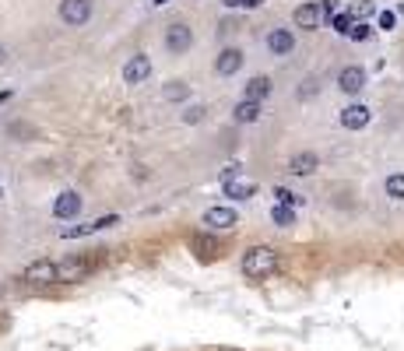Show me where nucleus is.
I'll return each instance as SVG.
<instances>
[{
    "label": "nucleus",
    "mask_w": 404,
    "mask_h": 351,
    "mask_svg": "<svg viewBox=\"0 0 404 351\" xmlns=\"http://www.w3.org/2000/svg\"><path fill=\"white\" fill-rule=\"evenodd\" d=\"M92 267H96V263L88 260V257H67V260H60V281H64V284L81 281V277L92 274Z\"/></svg>",
    "instance_id": "obj_9"
},
{
    "label": "nucleus",
    "mask_w": 404,
    "mask_h": 351,
    "mask_svg": "<svg viewBox=\"0 0 404 351\" xmlns=\"http://www.w3.org/2000/svg\"><path fill=\"white\" fill-rule=\"evenodd\" d=\"M239 67H243V53L236 46H229V50H221L214 57V74H221V78H232Z\"/></svg>",
    "instance_id": "obj_13"
},
{
    "label": "nucleus",
    "mask_w": 404,
    "mask_h": 351,
    "mask_svg": "<svg viewBox=\"0 0 404 351\" xmlns=\"http://www.w3.org/2000/svg\"><path fill=\"white\" fill-rule=\"evenodd\" d=\"M21 277H25L28 284H53V281H60V263H53V260H32L25 270H21Z\"/></svg>",
    "instance_id": "obj_5"
},
{
    "label": "nucleus",
    "mask_w": 404,
    "mask_h": 351,
    "mask_svg": "<svg viewBox=\"0 0 404 351\" xmlns=\"http://www.w3.org/2000/svg\"><path fill=\"white\" fill-rule=\"evenodd\" d=\"M376 25H380L383 32H391V28L398 25V14H394V11H380V18H376Z\"/></svg>",
    "instance_id": "obj_26"
},
{
    "label": "nucleus",
    "mask_w": 404,
    "mask_h": 351,
    "mask_svg": "<svg viewBox=\"0 0 404 351\" xmlns=\"http://www.w3.org/2000/svg\"><path fill=\"white\" fill-rule=\"evenodd\" d=\"M194 250H197L201 257H221V243L211 239V236H197V239H194Z\"/></svg>",
    "instance_id": "obj_18"
},
{
    "label": "nucleus",
    "mask_w": 404,
    "mask_h": 351,
    "mask_svg": "<svg viewBox=\"0 0 404 351\" xmlns=\"http://www.w3.org/2000/svg\"><path fill=\"white\" fill-rule=\"evenodd\" d=\"M369 35H373V28H369L366 21H355L352 32H348V39H355V42H362V39H369Z\"/></svg>",
    "instance_id": "obj_25"
},
{
    "label": "nucleus",
    "mask_w": 404,
    "mask_h": 351,
    "mask_svg": "<svg viewBox=\"0 0 404 351\" xmlns=\"http://www.w3.org/2000/svg\"><path fill=\"white\" fill-rule=\"evenodd\" d=\"M355 21H359V18H355V14H352V11H341V14H337V18H330V25H334V32H337V35H348V32H352V25H355Z\"/></svg>",
    "instance_id": "obj_20"
},
{
    "label": "nucleus",
    "mask_w": 404,
    "mask_h": 351,
    "mask_svg": "<svg viewBox=\"0 0 404 351\" xmlns=\"http://www.w3.org/2000/svg\"><path fill=\"white\" fill-rule=\"evenodd\" d=\"M387 197H394V200H404V173H394V176H387Z\"/></svg>",
    "instance_id": "obj_23"
},
{
    "label": "nucleus",
    "mask_w": 404,
    "mask_h": 351,
    "mask_svg": "<svg viewBox=\"0 0 404 351\" xmlns=\"http://www.w3.org/2000/svg\"><path fill=\"white\" fill-rule=\"evenodd\" d=\"M271 91H275L271 78H267V74H257V78H250V81H246V88H243V98H250V102H264Z\"/></svg>",
    "instance_id": "obj_15"
},
{
    "label": "nucleus",
    "mask_w": 404,
    "mask_h": 351,
    "mask_svg": "<svg viewBox=\"0 0 404 351\" xmlns=\"http://www.w3.org/2000/svg\"><path fill=\"white\" fill-rule=\"evenodd\" d=\"M253 193H257V183H253V179H246V176L221 183V197H229V200H250Z\"/></svg>",
    "instance_id": "obj_14"
},
{
    "label": "nucleus",
    "mask_w": 404,
    "mask_h": 351,
    "mask_svg": "<svg viewBox=\"0 0 404 351\" xmlns=\"http://www.w3.org/2000/svg\"><path fill=\"white\" fill-rule=\"evenodd\" d=\"M337 88H341L345 95H359V91L366 88V71H362L359 64H348V67L337 74Z\"/></svg>",
    "instance_id": "obj_10"
},
{
    "label": "nucleus",
    "mask_w": 404,
    "mask_h": 351,
    "mask_svg": "<svg viewBox=\"0 0 404 351\" xmlns=\"http://www.w3.org/2000/svg\"><path fill=\"white\" fill-rule=\"evenodd\" d=\"M267 50H271V57H289L296 50V35L289 28H271L267 32Z\"/></svg>",
    "instance_id": "obj_11"
},
{
    "label": "nucleus",
    "mask_w": 404,
    "mask_h": 351,
    "mask_svg": "<svg viewBox=\"0 0 404 351\" xmlns=\"http://www.w3.org/2000/svg\"><path fill=\"white\" fill-rule=\"evenodd\" d=\"M264 0H225V7H260Z\"/></svg>",
    "instance_id": "obj_28"
},
{
    "label": "nucleus",
    "mask_w": 404,
    "mask_h": 351,
    "mask_svg": "<svg viewBox=\"0 0 404 351\" xmlns=\"http://www.w3.org/2000/svg\"><path fill=\"white\" fill-rule=\"evenodd\" d=\"M278 270V253L271 250V246H253V250H246V257H243V274L250 277V281H264V277H271Z\"/></svg>",
    "instance_id": "obj_1"
},
{
    "label": "nucleus",
    "mask_w": 404,
    "mask_h": 351,
    "mask_svg": "<svg viewBox=\"0 0 404 351\" xmlns=\"http://www.w3.org/2000/svg\"><path fill=\"white\" fill-rule=\"evenodd\" d=\"M151 4H155V7H162V4H169V0H151Z\"/></svg>",
    "instance_id": "obj_31"
},
{
    "label": "nucleus",
    "mask_w": 404,
    "mask_h": 351,
    "mask_svg": "<svg viewBox=\"0 0 404 351\" xmlns=\"http://www.w3.org/2000/svg\"><path fill=\"white\" fill-rule=\"evenodd\" d=\"M292 21L306 28V32H313V28H320V21H323V7L320 4H299L296 11H292Z\"/></svg>",
    "instance_id": "obj_12"
},
{
    "label": "nucleus",
    "mask_w": 404,
    "mask_h": 351,
    "mask_svg": "<svg viewBox=\"0 0 404 351\" xmlns=\"http://www.w3.org/2000/svg\"><path fill=\"white\" fill-rule=\"evenodd\" d=\"M7 98H11V91H0V105H4V102H7Z\"/></svg>",
    "instance_id": "obj_29"
},
{
    "label": "nucleus",
    "mask_w": 404,
    "mask_h": 351,
    "mask_svg": "<svg viewBox=\"0 0 404 351\" xmlns=\"http://www.w3.org/2000/svg\"><path fill=\"white\" fill-rule=\"evenodd\" d=\"M369 120H373V109L362 105V102H352V105H345V109L337 113V123H341L345 130H366Z\"/></svg>",
    "instance_id": "obj_6"
},
{
    "label": "nucleus",
    "mask_w": 404,
    "mask_h": 351,
    "mask_svg": "<svg viewBox=\"0 0 404 351\" xmlns=\"http://www.w3.org/2000/svg\"><path fill=\"white\" fill-rule=\"evenodd\" d=\"M204 229H211V232H229V229H236L239 225V214L232 211V207H221V204H214V207H207L201 214Z\"/></svg>",
    "instance_id": "obj_4"
},
{
    "label": "nucleus",
    "mask_w": 404,
    "mask_h": 351,
    "mask_svg": "<svg viewBox=\"0 0 404 351\" xmlns=\"http://www.w3.org/2000/svg\"><path fill=\"white\" fill-rule=\"evenodd\" d=\"M4 60H7V50H4V42H0V64H4Z\"/></svg>",
    "instance_id": "obj_30"
},
{
    "label": "nucleus",
    "mask_w": 404,
    "mask_h": 351,
    "mask_svg": "<svg viewBox=\"0 0 404 351\" xmlns=\"http://www.w3.org/2000/svg\"><path fill=\"white\" fill-rule=\"evenodd\" d=\"M162 98H169V102H183V98H190V85H187V81H169V85L162 88Z\"/></svg>",
    "instance_id": "obj_19"
},
{
    "label": "nucleus",
    "mask_w": 404,
    "mask_h": 351,
    "mask_svg": "<svg viewBox=\"0 0 404 351\" xmlns=\"http://www.w3.org/2000/svg\"><path fill=\"white\" fill-rule=\"evenodd\" d=\"M275 197H278V204H285V207H292V211L303 204V197H299V193H292L289 186H275Z\"/></svg>",
    "instance_id": "obj_22"
},
{
    "label": "nucleus",
    "mask_w": 404,
    "mask_h": 351,
    "mask_svg": "<svg viewBox=\"0 0 404 351\" xmlns=\"http://www.w3.org/2000/svg\"><path fill=\"white\" fill-rule=\"evenodd\" d=\"M225 351H239V348H225Z\"/></svg>",
    "instance_id": "obj_33"
},
{
    "label": "nucleus",
    "mask_w": 404,
    "mask_h": 351,
    "mask_svg": "<svg viewBox=\"0 0 404 351\" xmlns=\"http://www.w3.org/2000/svg\"><path fill=\"white\" fill-rule=\"evenodd\" d=\"M57 14L67 28H85L92 21V0H60Z\"/></svg>",
    "instance_id": "obj_2"
},
{
    "label": "nucleus",
    "mask_w": 404,
    "mask_h": 351,
    "mask_svg": "<svg viewBox=\"0 0 404 351\" xmlns=\"http://www.w3.org/2000/svg\"><path fill=\"white\" fill-rule=\"evenodd\" d=\"M373 11H376V7H373V0H362V4H359V7H352V14H355V18H359V21H362V18H366V14H373Z\"/></svg>",
    "instance_id": "obj_27"
},
{
    "label": "nucleus",
    "mask_w": 404,
    "mask_h": 351,
    "mask_svg": "<svg viewBox=\"0 0 404 351\" xmlns=\"http://www.w3.org/2000/svg\"><path fill=\"white\" fill-rule=\"evenodd\" d=\"M271 218H275L282 229L296 225V211H292V207H285V204H275V207H271Z\"/></svg>",
    "instance_id": "obj_21"
},
{
    "label": "nucleus",
    "mask_w": 404,
    "mask_h": 351,
    "mask_svg": "<svg viewBox=\"0 0 404 351\" xmlns=\"http://www.w3.org/2000/svg\"><path fill=\"white\" fill-rule=\"evenodd\" d=\"M166 50L173 53V57H180V53H190V46H194V28L190 25H183V21H173L169 28H166Z\"/></svg>",
    "instance_id": "obj_3"
},
{
    "label": "nucleus",
    "mask_w": 404,
    "mask_h": 351,
    "mask_svg": "<svg viewBox=\"0 0 404 351\" xmlns=\"http://www.w3.org/2000/svg\"><path fill=\"white\" fill-rule=\"evenodd\" d=\"M151 78V57L148 53H134L127 64H123V81L127 85H144Z\"/></svg>",
    "instance_id": "obj_7"
},
{
    "label": "nucleus",
    "mask_w": 404,
    "mask_h": 351,
    "mask_svg": "<svg viewBox=\"0 0 404 351\" xmlns=\"http://www.w3.org/2000/svg\"><path fill=\"white\" fill-rule=\"evenodd\" d=\"M232 120H236V123H257V120H260V102L239 98L236 109H232Z\"/></svg>",
    "instance_id": "obj_17"
},
{
    "label": "nucleus",
    "mask_w": 404,
    "mask_h": 351,
    "mask_svg": "<svg viewBox=\"0 0 404 351\" xmlns=\"http://www.w3.org/2000/svg\"><path fill=\"white\" fill-rule=\"evenodd\" d=\"M398 11H401V14H404V4H401V7H398Z\"/></svg>",
    "instance_id": "obj_32"
},
{
    "label": "nucleus",
    "mask_w": 404,
    "mask_h": 351,
    "mask_svg": "<svg viewBox=\"0 0 404 351\" xmlns=\"http://www.w3.org/2000/svg\"><path fill=\"white\" fill-rule=\"evenodd\" d=\"M316 169H320V159L313 151H299V155L289 159V173L292 176H313Z\"/></svg>",
    "instance_id": "obj_16"
},
{
    "label": "nucleus",
    "mask_w": 404,
    "mask_h": 351,
    "mask_svg": "<svg viewBox=\"0 0 404 351\" xmlns=\"http://www.w3.org/2000/svg\"><path fill=\"white\" fill-rule=\"evenodd\" d=\"M204 116H207V109H204V105H187V109H183V116H180V120H183V123H187V127H190V123H201Z\"/></svg>",
    "instance_id": "obj_24"
},
{
    "label": "nucleus",
    "mask_w": 404,
    "mask_h": 351,
    "mask_svg": "<svg viewBox=\"0 0 404 351\" xmlns=\"http://www.w3.org/2000/svg\"><path fill=\"white\" fill-rule=\"evenodd\" d=\"M78 214H81V193H78V190H64V193L53 200V218L71 221V218H78Z\"/></svg>",
    "instance_id": "obj_8"
}]
</instances>
